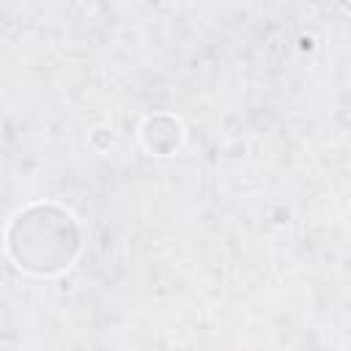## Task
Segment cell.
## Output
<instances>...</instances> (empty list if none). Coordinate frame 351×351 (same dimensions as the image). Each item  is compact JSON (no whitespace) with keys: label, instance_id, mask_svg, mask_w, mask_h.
Listing matches in <instances>:
<instances>
[{"label":"cell","instance_id":"obj_1","mask_svg":"<svg viewBox=\"0 0 351 351\" xmlns=\"http://www.w3.org/2000/svg\"><path fill=\"white\" fill-rule=\"evenodd\" d=\"M5 250L16 269L36 277H52L77 261L82 250L80 225L55 203H33L8 222Z\"/></svg>","mask_w":351,"mask_h":351},{"label":"cell","instance_id":"obj_2","mask_svg":"<svg viewBox=\"0 0 351 351\" xmlns=\"http://www.w3.org/2000/svg\"><path fill=\"white\" fill-rule=\"evenodd\" d=\"M143 143L154 154H170L181 143V123L173 115H154L143 126Z\"/></svg>","mask_w":351,"mask_h":351},{"label":"cell","instance_id":"obj_3","mask_svg":"<svg viewBox=\"0 0 351 351\" xmlns=\"http://www.w3.org/2000/svg\"><path fill=\"white\" fill-rule=\"evenodd\" d=\"M337 3V8H343L346 14H351V0H335Z\"/></svg>","mask_w":351,"mask_h":351}]
</instances>
